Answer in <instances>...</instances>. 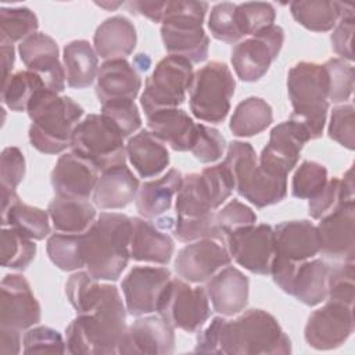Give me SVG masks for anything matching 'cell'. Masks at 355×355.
Masks as SVG:
<instances>
[{
	"label": "cell",
	"mask_w": 355,
	"mask_h": 355,
	"mask_svg": "<svg viewBox=\"0 0 355 355\" xmlns=\"http://www.w3.org/2000/svg\"><path fill=\"white\" fill-rule=\"evenodd\" d=\"M136 42L137 35L133 24L122 15L107 18L98 25L93 37L96 54L105 61L130 55Z\"/></svg>",
	"instance_id": "f546056e"
},
{
	"label": "cell",
	"mask_w": 355,
	"mask_h": 355,
	"mask_svg": "<svg viewBox=\"0 0 355 355\" xmlns=\"http://www.w3.org/2000/svg\"><path fill=\"white\" fill-rule=\"evenodd\" d=\"M226 147L225 137L218 129L197 123V132L190 151L202 164H211L218 161Z\"/></svg>",
	"instance_id": "816d5d0a"
},
{
	"label": "cell",
	"mask_w": 355,
	"mask_h": 355,
	"mask_svg": "<svg viewBox=\"0 0 355 355\" xmlns=\"http://www.w3.org/2000/svg\"><path fill=\"white\" fill-rule=\"evenodd\" d=\"M236 22L241 36H252L273 25L276 11L270 3L248 1L236 4Z\"/></svg>",
	"instance_id": "ee69618b"
},
{
	"label": "cell",
	"mask_w": 355,
	"mask_h": 355,
	"mask_svg": "<svg viewBox=\"0 0 355 355\" xmlns=\"http://www.w3.org/2000/svg\"><path fill=\"white\" fill-rule=\"evenodd\" d=\"M172 279L168 268L135 266L121 283L126 311L132 316L157 312L159 297Z\"/></svg>",
	"instance_id": "ac0fdd59"
},
{
	"label": "cell",
	"mask_w": 355,
	"mask_h": 355,
	"mask_svg": "<svg viewBox=\"0 0 355 355\" xmlns=\"http://www.w3.org/2000/svg\"><path fill=\"white\" fill-rule=\"evenodd\" d=\"M275 255L302 262L320 252L318 227L309 220H288L275 229Z\"/></svg>",
	"instance_id": "cb8c5ba5"
},
{
	"label": "cell",
	"mask_w": 355,
	"mask_h": 355,
	"mask_svg": "<svg viewBox=\"0 0 355 355\" xmlns=\"http://www.w3.org/2000/svg\"><path fill=\"white\" fill-rule=\"evenodd\" d=\"M49 216L55 230L83 234L97 218L96 207L86 198L55 196L49 207Z\"/></svg>",
	"instance_id": "836d02e7"
},
{
	"label": "cell",
	"mask_w": 355,
	"mask_h": 355,
	"mask_svg": "<svg viewBox=\"0 0 355 355\" xmlns=\"http://www.w3.org/2000/svg\"><path fill=\"white\" fill-rule=\"evenodd\" d=\"M98 172L90 161L72 151L65 153L51 171V186L55 196L89 200L100 178Z\"/></svg>",
	"instance_id": "7402d4cb"
},
{
	"label": "cell",
	"mask_w": 355,
	"mask_h": 355,
	"mask_svg": "<svg viewBox=\"0 0 355 355\" xmlns=\"http://www.w3.org/2000/svg\"><path fill=\"white\" fill-rule=\"evenodd\" d=\"M327 169L316 161H304L291 180V194L305 200L315 197L327 183Z\"/></svg>",
	"instance_id": "f6af8a7d"
},
{
	"label": "cell",
	"mask_w": 355,
	"mask_h": 355,
	"mask_svg": "<svg viewBox=\"0 0 355 355\" xmlns=\"http://www.w3.org/2000/svg\"><path fill=\"white\" fill-rule=\"evenodd\" d=\"M208 3L190 0H166L161 37L171 55L182 57L191 64L207 60L209 39L202 28Z\"/></svg>",
	"instance_id": "5b68a950"
},
{
	"label": "cell",
	"mask_w": 355,
	"mask_h": 355,
	"mask_svg": "<svg viewBox=\"0 0 355 355\" xmlns=\"http://www.w3.org/2000/svg\"><path fill=\"white\" fill-rule=\"evenodd\" d=\"M354 306L327 300L308 318L304 337L309 347L327 351L341 347L354 333Z\"/></svg>",
	"instance_id": "4fadbf2b"
},
{
	"label": "cell",
	"mask_w": 355,
	"mask_h": 355,
	"mask_svg": "<svg viewBox=\"0 0 355 355\" xmlns=\"http://www.w3.org/2000/svg\"><path fill=\"white\" fill-rule=\"evenodd\" d=\"M230 254L223 243L215 239H201L184 245L178 252L175 270L189 283H204L230 265Z\"/></svg>",
	"instance_id": "e0dca14e"
},
{
	"label": "cell",
	"mask_w": 355,
	"mask_h": 355,
	"mask_svg": "<svg viewBox=\"0 0 355 355\" xmlns=\"http://www.w3.org/2000/svg\"><path fill=\"white\" fill-rule=\"evenodd\" d=\"M345 3L327 0H297L290 4L293 18L312 32H327L338 22Z\"/></svg>",
	"instance_id": "d590c367"
},
{
	"label": "cell",
	"mask_w": 355,
	"mask_h": 355,
	"mask_svg": "<svg viewBox=\"0 0 355 355\" xmlns=\"http://www.w3.org/2000/svg\"><path fill=\"white\" fill-rule=\"evenodd\" d=\"M132 218L101 212L83 233L86 269L96 280H118L130 258Z\"/></svg>",
	"instance_id": "7a4b0ae2"
},
{
	"label": "cell",
	"mask_w": 355,
	"mask_h": 355,
	"mask_svg": "<svg viewBox=\"0 0 355 355\" xmlns=\"http://www.w3.org/2000/svg\"><path fill=\"white\" fill-rule=\"evenodd\" d=\"M225 245L240 266L255 275H269L275 257V230L270 225H250L232 232Z\"/></svg>",
	"instance_id": "5bb4252c"
},
{
	"label": "cell",
	"mask_w": 355,
	"mask_h": 355,
	"mask_svg": "<svg viewBox=\"0 0 355 355\" xmlns=\"http://www.w3.org/2000/svg\"><path fill=\"white\" fill-rule=\"evenodd\" d=\"M43 87L46 86L40 76L29 69L11 73L7 79L3 80V104L7 105L11 111H26L33 94Z\"/></svg>",
	"instance_id": "60d3db41"
},
{
	"label": "cell",
	"mask_w": 355,
	"mask_h": 355,
	"mask_svg": "<svg viewBox=\"0 0 355 355\" xmlns=\"http://www.w3.org/2000/svg\"><path fill=\"white\" fill-rule=\"evenodd\" d=\"M200 175L211 196L214 209L219 208L230 197L234 189V179L229 166L223 161L220 164L204 168Z\"/></svg>",
	"instance_id": "f5cc1de1"
},
{
	"label": "cell",
	"mask_w": 355,
	"mask_h": 355,
	"mask_svg": "<svg viewBox=\"0 0 355 355\" xmlns=\"http://www.w3.org/2000/svg\"><path fill=\"white\" fill-rule=\"evenodd\" d=\"M236 82L225 62L211 61L193 75L189 105L196 118L209 123H220L230 111V100Z\"/></svg>",
	"instance_id": "ba28073f"
},
{
	"label": "cell",
	"mask_w": 355,
	"mask_h": 355,
	"mask_svg": "<svg viewBox=\"0 0 355 355\" xmlns=\"http://www.w3.org/2000/svg\"><path fill=\"white\" fill-rule=\"evenodd\" d=\"M284 42V31L272 25L239 42L232 50V65L239 79L244 82L259 80L277 58Z\"/></svg>",
	"instance_id": "7c38bea8"
},
{
	"label": "cell",
	"mask_w": 355,
	"mask_h": 355,
	"mask_svg": "<svg viewBox=\"0 0 355 355\" xmlns=\"http://www.w3.org/2000/svg\"><path fill=\"white\" fill-rule=\"evenodd\" d=\"M355 297V266L354 261L343 262L330 266L327 276V297L326 300L343 302L354 306Z\"/></svg>",
	"instance_id": "bcb514c9"
},
{
	"label": "cell",
	"mask_w": 355,
	"mask_h": 355,
	"mask_svg": "<svg viewBox=\"0 0 355 355\" xmlns=\"http://www.w3.org/2000/svg\"><path fill=\"white\" fill-rule=\"evenodd\" d=\"M329 137L348 150H354L355 126H354V105L343 104L333 108L327 128Z\"/></svg>",
	"instance_id": "11a10c76"
},
{
	"label": "cell",
	"mask_w": 355,
	"mask_h": 355,
	"mask_svg": "<svg viewBox=\"0 0 355 355\" xmlns=\"http://www.w3.org/2000/svg\"><path fill=\"white\" fill-rule=\"evenodd\" d=\"M176 219H200L214 212L211 196L200 173L183 176L175 200Z\"/></svg>",
	"instance_id": "8d00e7d4"
},
{
	"label": "cell",
	"mask_w": 355,
	"mask_h": 355,
	"mask_svg": "<svg viewBox=\"0 0 355 355\" xmlns=\"http://www.w3.org/2000/svg\"><path fill=\"white\" fill-rule=\"evenodd\" d=\"M173 250V240L164 229L144 218H132L130 257L135 261L166 265Z\"/></svg>",
	"instance_id": "484cf974"
},
{
	"label": "cell",
	"mask_w": 355,
	"mask_h": 355,
	"mask_svg": "<svg viewBox=\"0 0 355 355\" xmlns=\"http://www.w3.org/2000/svg\"><path fill=\"white\" fill-rule=\"evenodd\" d=\"M26 112L32 121L29 141L43 154H58L71 146L83 108L68 96H58L46 87L31 98Z\"/></svg>",
	"instance_id": "3957f363"
},
{
	"label": "cell",
	"mask_w": 355,
	"mask_h": 355,
	"mask_svg": "<svg viewBox=\"0 0 355 355\" xmlns=\"http://www.w3.org/2000/svg\"><path fill=\"white\" fill-rule=\"evenodd\" d=\"M354 202V180L352 168H349L343 179L331 178L324 187L312 198H309L308 212L313 219H320L341 204Z\"/></svg>",
	"instance_id": "f35d334b"
},
{
	"label": "cell",
	"mask_w": 355,
	"mask_h": 355,
	"mask_svg": "<svg viewBox=\"0 0 355 355\" xmlns=\"http://www.w3.org/2000/svg\"><path fill=\"white\" fill-rule=\"evenodd\" d=\"M173 327L161 316H144L135 320L118 345V354H172Z\"/></svg>",
	"instance_id": "44dd1931"
},
{
	"label": "cell",
	"mask_w": 355,
	"mask_h": 355,
	"mask_svg": "<svg viewBox=\"0 0 355 355\" xmlns=\"http://www.w3.org/2000/svg\"><path fill=\"white\" fill-rule=\"evenodd\" d=\"M205 291L215 312L232 316L245 308L250 280L241 270L227 265L207 282Z\"/></svg>",
	"instance_id": "603a6c76"
},
{
	"label": "cell",
	"mask_w": 355,
	"mask_h": 355,
	"mask_svg": "<svg viewBox=\"0 0 355 355\" xmlns=\"http://www.w3.org/2000/svg\"><path fill=\"white\" fill-rule=\"evenodd\" d=\"M96 79V94L101 104L112 100H135L141 86L139 72L125 58L104 61Z\"/></svg>",
	"instance_id": "d4e9b609"
},
{
	"label": "cell",
	"mask_w": 355,
	"mask_h": 355,
	"mask_svg": "<svg viewBox=\"0 0 355 355\" xmlns=\"http://www.w3.org/2000/svg\"><path fill=\"white\" fill-rule=\"evenodd\" d=\"M329 269L330 266L322 259L298 262L286 293L308 306L320 304L327 297Z\"/></svg>",
	"instance_id": "4dcf8cb0"
},
{
	"label": "cell",
	"mask_w": 355,
	"mask_h": 355,
	"mask_svg": "<svg viewBox=\"0 0 355 355\" xmlns=\"http://www.w3.org/2000/svg\"><path fill=\"white\" fill-rule=\"evenodd\" d=\"M355 29V17H354V7L348 3L344 4L343 14L336 24V28L330 36L333 50L343 58L352 61V36Z\"/></svg>",
	"instance_id": "6f0895ef"
},
{
	"label": "cell",
	"mask_w": 355,
	"mask_h": 355,
	"mask_svg": "<svg viewBox=\"0 0 355 355\" xmlns=\"http://www.w3.org/2000/svg\"><path fill=\"white\" fill-rule=\"evenodd\" d=\"M21 351V331L8 327H0V354L17 355Z\"/></svg>",
	"instance_id": "94428289"
},
{
	"label": "cell",
	"mask_w": 355,
	"mask_h": 355,
	"mask_svg": "<svg viewBox=\"0 0 355 355\" xmlns=\"http://www.w3.org/2000/svg\"><path fill=\"white\" fill-rule=\"evenodd\" d=\"M257 215L255 212L245 204L239 200H230L222 209L215 214V223L220 236V241L225 244L226 237L244 226L255 225Z\"/></svg>",
	"instance_id": "681fc988"
},
{
	"label": "cell",
	"mask_w": 355,
	"mask_h": 355,
	"mask_svg": "<svg viewBox=\"0 0 355 355\" xmlns=\"http://www.w3.org/2000/svg\"><path fill=\"white\" fill-rule=\"evenodd\" d=\"M193 65L190 61L166 55L147 78L144 90L140 96V105L146 116L169 108H178L186 100V92L193 80Z\"/></svg>",
	"instance_id": "30bf717a"
},
{
	"label": "cell",
	"mask_w": 355,
	"mask_h": 355,
	"mask_svg": "<svg viewBox=\"0 0 355 355\" xmlns=\"http://www.w3.org/2000/svg\"><path fill=\"white\" fill-rule=\"evenodd\" d=\"M139 179L125 165L101 172L93 191V201L101 209H119L130 204L139 190Z\"/></svg>",
	"instance_id": "4316f807"
},
{
	"label": "cell",
	"mask_w": 355,
	"mask_h": 355,
	"mask_svg": "<svg viewBox=\"0 0 355 355\" xmlns=\"http://www.w3.org/2000/svg\"><path fill=\"white\" fill-rule=\"evenodd\" d=\"M37 18L26 7H1L0 8V43L10 44L25 40L36 33Z\"/></svg>",
	"instance_id": "7bdbcfd3"
},
{
	"label": "cell",
	"mask_w": 355,
	"mask_h": 355,
	"mask_svg": "<svg viewBox=\"0 0 355 355\" xmlns=\"http://www.w3.org/2000/svg\"><path fill=\"white\" fill-rule=\"evenodd\" d=\"M25 176V158L19 148L6 147L0 155L1 193H17L15 189Z\"/></svg>",
	"instance_id": "9f6ffc18"
},
{
	"label": "cell",
	"mask_w": 355,
	"mask_h": 355,
	"mask_svg": "<svg viewBox=\"0 0 355 355\" xmlns=\"http://www.w3.org/2000/svg\"><path fill=\"white\" fill-rule=\"evenodd\" d=\"M49 212L22 202L17 193H1V225L28 239L43 240L50 234Z\"/></svg>",
	"instance_id": "83f0119b"
},
{
	"label": "cell",
	"mask_w": 355,
	"mask_h": 355,
	"mask_svg": "<svg viewBox=\"0 0 355 355\" xmlns=\"http://www.w3.org/2000/svg\"><path fill=\"white\" fill-rule=\"evenodd\" d=\"M69 147L101 172L122 165L126 159L123 136L101 114H89L78 123Z\"/></svg>",
	"instance_id": "9c48e42d"
},
{
	"label": "cell",
	"mask_w": 355,
	"mask_h": 355,
	"mask_svg": "<svg viewBox=\"0 0 355 355\" xmlns=\"http://www.w3.org/2000/svg\"><path fill=\"white\" fill-rule=\"evenodd\" d=\"M320 239V252L336 261L355 258V202L341 204L316 226Z\"/></svg>",
	"instance_id": "d6986e66"
},
{
	"label": "cell",
	"mask_w": 355,
	"mask_h": 355,
	"mask_svg": "<svg viewBox=\"0 0 355 355\" xmlns=\"http://www.w3.org/2000/svg\"><path fill=\"white\" fill-rule=\"evenodd\" d=\"M158 315L173 329L197 331L211 316L209 300L204 287H191L182 279H171L157 306Z\"/></svg>",
	"instance_id": "8fae6325"
},
{
	"label": "cell",
	"mask_w": 355,
	"mask_h": 355,
	"mask_svg": "<svg viewBox=\"0 0 355 355\" xmlns=\"http://www.w3.org/2000/svg\"><path fill=\"white\" fill-rule=\"evenodd\" d=\"M309 140V135L301 123L293 119L282 122L270 130L269 141L258 162L266 172L287 178V173L297 165L304 144Z\"/></svg>",
	"instance_id": "9a60e30c"
},
{
	"label": "cell",
	"mask_w": 355,
	"mask_h": 355,
	"mask_svg": "<svg viewBox=\"0 0 355 355\" xmlns=\"http://www.w3.org/2000/svg\"><path fill=\"white\" fill-rule=\"evenodd\" d=\"M67 85L72 89L89 87L98 72V58L87 40H72L62 51Z\"/></svg>",
	"instance_id": "e575fe53"
},
{
	"label": "cell",
	"mask_w": 355,
	"mask_h": 355,
	"mask_svg": "<svg viewBox=\"0 0 355 355\" xmlns=\"http://www.w3.org/2000/svg\"><path fill=\"white\" fill-rule=\"evenodd\" d=\"M287 90L293 105L290 119L301 123L309 139L323 133L329 111V78L323 65L301 61L287 76Z\"/></svg>",
	"instance_id": "8992f818"
},
{
	"label": "cell",
	"mask_w": 355,
	"mask_h": 355,
	"mask_svg": "<svg viewBox=\"0 0 355 355\" xmlns=\"http://www.w3.org/2000/svg\"><path fill=\"white\" fill-rule=\"evenodd\" d=\"M225 162L233 175L237 193L257 208L277 204L287 196V178L261 168L250 143L239 140L229 143Z\"/></svg>",
	"instance_id": "52a82bcc"
},
{
	"label": "cell",
	"mask_w": 355,
	"mask_h": 355,
	"mask_svg": "<svg viewBox=\"0 0 355 355\" xmlns=\"http://www.w3.org/2000/svg\"><path fill=\"white\" fill-rule=\"evenodd\" d=\"M166 1H129L128 8L132 14L143 15L153 22H162Z\"/></svg>",
	"instance_id": "91938a15"
},
{
	"label": "cell",
	"mask_w": 355,
	"mask_h": 355,
	"mask_svg": "<svg viewBox=\"0 0 355 355\" xmlns=\"http://www.w3.org/2000/svg\"><path fill=\"white\" fill-rule=\"evenodd\" d=\"M183 183L182 173L172 168L162 178L144 182L135 197L136 208L143 218H157L172 207L173 197Z\"/></svg>",
	"instance_id": "d6a6232c"
},
{
	"label": "cell",
	"mask_w": 355,
	"mask_h": 355,
	"mask_svg": "<svg viewBox=\"0 0 355 355\" xmlns=\"http://www.w3.org/2000/svg\"><path fill=\"white\" fill-rule=\"evenodd\" d=\"M323 67L329 78V101L348 100L354 90V67L343 58H330Z\"/></svg>",
	"instance_id": "7dc6e473"
},
{
	"label": "cell",
	"mask_w": 355,
	"mask_h": 355,
	"mask_svg": "<svg viewBox=\"0 0 355 355\" xmlns=\"http://www.w3.org/2000/svg\"><path fill=\"white\" fill-rule=\"evenodd\" d=\"M0 259L3 268L24 270L36 255V244L12 227H4L0 233Z\"/></svg>",
	"instance_id": "b9f144b4"
},
{
	"label": "cell",
	"mask_w": 355,
	"mask_h": 355,
	"mask_svg": "<svg viewBox=\"0 0 355 355\" xmlns=\"http://www.w3.org/2000/svg\"><path fill=\"white\" fill-rule=\"evenodd\" d=\"M223 318L215 316L211 323L197 334V344L194 352H205V354H220V327L223 323Z\"/></svg>",
	"instance_id": "680465c9"
},
{
	"label": "cell",
	"mask_w": 355,
	"mask_h": 355,
	"mask_svg": "<svg viewBox=\"0 0 355 355\" xmlns=\"http://www.w3.org/2000/svg\"><path fill=\"white\" fill-rule=\"evenodd\" d=\"M25 67L40 76L47 90L61 93L65 87V71L58 60V46L44 33H33L18 46Z\"/></svg>",
	"instance_id": "ffe728a7"
},
{
	"label": "cell",
	"mask_w": 355,
	"mask_h": 355,
	"mask_svg": "<svg viewBox=\"0 0 355 355\" xmlns=\"http://www.w3.org/2000/svg\"><path fill=\"white\" fill-rule=\"evenodd\" d=\"M65 294L78 316L65 330L67 351L73 355H108L128 329L126 306L118 288L98 283L89 272H76L65 284Z\"/></svg>",
	"instance_id": "6da1fadb"
},
{
	"label": "cell",
	"mask_w": 355,
	"mask_h": 355,
	"mask_svg": "<svg viewBox=\"0 0 355 355\" xmlns=\"http://www.w3.org/2000/svg\"><path fill=\"white\" fill-rule=\"evenodd\" d=\"M50 261L61 270L71 272L86 266L83 255V234L54 233L46 245Z\"/></svg>",
	"instance_id": "ab89813d"
},
{
	"label": "cell",
	"mask_w": 355,
	"mask_h": 355,
	"mask_svg": "<svg viewBox=\"0 0 355 355\" xmlns=\"http://www.w3.org/2000/svg\"><path fill=\"white\" fill-rule=\"evenodd\" d=\"M234 12V3L223 1L212 7L208 18V28L215 39L225 43H237L243 37L239 31Z\"/></svg>",
	"instance_id": "f907efd6"
},
{
	"label": "cell",
	"mask_w": 355,
	"mask_h": 355,
	"mask_svg": "<svg viewBox=\"0 0 355 355\" xmlns=\"http://www.w3.org/2000/svg\"><path fill=\"white\" fill-rule=\"evenodd\" d=\"M147 126L175 151H189L197 132V123L180 108L161 110L148 115Z\"/></svg>",
	"instance_id": "f1b7e54d"
},
{
	"label": "cell",
	"mask_w": 355,
	"mask_h": 355,
	"mask_svg": "<svg viewBox=\"0 0 355 355\" xmlns=\"http://www.w3.org/2000/svg\"><path fill=\"white\" fill-rule=\"evenodd\" d=\"M0 293V327L22 331L40 322V305L22 275H6Z\"/></svg>",
	"instance_id": "2e32d148"
},
{
	"label": "cell",
	"mask_w": 355,
	"mask_h": 355,
	"mask_svg": "<svg viewBox=\"0 0 355 355\" xmlns=\"http://www.w3.org/2000/svg\"><path fill=\"white\" fill-rule=\"evenodd\" d=\"M220 354L287 355L291 341L277 319L263 309H248L234 320H223Z\"/></svg>",
	"instance_id": "277c9868"
},
{
	"label": "cell",
	"mask_w": 355,
	"mask_h": 355,
	"mask_svg": "<svg viewBox=\"0 0 355 355\" xmlns=\"http://www.w3.org/2000/svg\"><path fill=\"white\" fill-rule=\"evenodd\" d=\"M24 354H64L67 344L61 334L47 326L29 329L22 338Z\"/></svg>",
	"instance_id": "db71d44e"
},
{
	"label": "cell",
	"mask_w": 355,
	"mask_h": 355,
	"mask_svg": "<svg viewBox=\"0 0 355 355\" xmlns=\"http://www.w3.org/2000/svg\"><path fill=\"white\" fill-rule=\"evenodd\" d=\"M272 121V107L263 98L251 96L237 104L229 129L237 137H250L263 132Z\"/></svg>",
	"instance_id": "74e56055"
},
{
	"label": "cell",
	"mask_w": 355,
	"mask_h": 355,
	"mask_svg": "<svg viewBox=\"0 0 355 355\" xmlns=\"http://www.w3.org/2000/svg\"><path fill=\"white\" fill-rule=\"evenodd\" d=\"M14 47L10 44H1V62H3V80L11 75L14 67Z\"/></svg>",
	"instance_id": "6125c7cd"
},
{
	"label": "cell",
	"mask_w": 355,
	"mask_h": 355,
	"mask_svg": "<svg viewBox=\"0 0 355 355\" xmlns=\"http://www.w3.org/2000/svg\"><path fill=\"white\" fill-rule=\"evenodd\" d=\"M126 157L140 178L158 176L169 164L165 143L144 129L128 140Z\"/></svg>",
	"instance_id": "1f68e13d"
},
{
	"label": "cell",
	"mask_w": 355,
	"mask_h": 355,
	"mask_svg": "<svg viewBox=\"0 0 355 355\" xmlns=\"http://www.w3.org/2000/svg\"><path fill=\"white\" fill-rule=\"evenodd\" d=\"M101 115L105 116L123 137L130 136L141 126V118L133 100H112L103 103Z\"/></svg>",
	"instance_id": "c3c4849f"
}]
</instances>
